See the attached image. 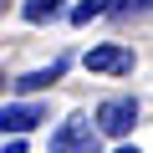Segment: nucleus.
I'll return each instance as SVG.
<instances>
[{
    "mask_svg": "<svg viewBox=\"0 0 153 153\" xmlns=\"http://www.w3.org/2000/svg\"><path fill=\"white\" fill-rule=\"evenodd\" d=\"M97 123L92 117H66L56 133H51V153H97Z\"/></svg>",
    "mask_w": 153,
    "mask_h": 153,
    "instance_id": "f257e3e1",
    "label": "nucleus"
},
{
    "mask_svg": "<svg viewBox=\"0 0 153 153\" xmlns=\"http://www.w3.org/2000/svg\"><path fill=\"white\" fill-rule=\"evenodd\" d=\"M143 5H148V10H153V0H143Z\"/></svg>",
    "mask_w": 153,
    "mask_h": 153,
    "instance_id": "9d476101",
    "label": "nucleus"
},
{
    "mask_svg": "<svg viewBox=\"0 0 153 153\" xmlns=\"http://www.w3.org/2000/svg\"><path fill=\"white\" fill-rule=\"evenodd\" d=\"M0 153H26V143H21V138H10V143L0 148Z\"/></svg>",
    "mask_w": 153,
    "mask_h": 153,
    "instance_id": "6e6552de",
    "label": "nucleus"
},
{
    "mask_svg": "<svg viewBox=\"0 0 153 153\" xmlns=\"http://www.w3.org/2000/svg\"><path fill=\"white\" fill-rule=\"evenodd\" d=\"M133 123H138V102H133V97H107V102L97 107V128L112 133V138H123Z\"/></svg>",
    "mask_w": 153,
    "mask_h": 153,
    "instance_id": "f03ea898",
    "label": "nucleus"
},
{
    "mask_svg": "<svg viewBox=\"0 0 153 153\" xmlns=\"http://www.w3.org/2000/svg\"><path fill=\"white\" fill-rule=\"evenodd\" d=\"M51 16H61V0H26V21H31V26L51 21Z\"/></svg>",
    "mask_w": 153,
    "mask_h": 153,
    "instance_id": "0eeeda50",
    "label": "nucleus"
},
{
    "mask_svg": "<svg viewBox=\"0 0 153 153\" xmlns=\"http://www.w3.org/2000/svg\"><path fill=\"white\" fill-rule=\"evenodd\" d=\"M107 10H123V0H82V5L71 10V21L87 26V21H97V16H107Z\"/></svg>",
    "mask_w": 153,
    "mask_h": 153,
    "instance_id": "423d86ee",
    "label": "nucleus"
},
{
    "mask_svg": "<svg viewBox=\"0 0 153 153\" xmlns=\"http://www.w3.org/2000/svg\"><path fill=\"white\" fill-rule=\"evenodd\" d=\"M61 71H66V61H51V66H41V71H26L21 82H10L16 92H46L51 82H61Z\"/></svg>",
    "mask_w": 153,
    "mask_h": 153,
    "instance_id": "39448f33",
    "label": "nucleus"
},
{
    "mask_svg": "<svg viewBox=\"0 0 153 153\" xmlns=\"http://www.w3.org/2000/svg\"><path fill=\"white\" fill-rule=\"evenodd\" d=\"M87 71L123 76V71H133V51H123V46H92L87 51Z\"/></svg>",
    "mask_w": 153,
    "mask_h": 153,
    "instance_id": "20e7f679",
    "label": "nucleus"
},
{
    "mask_svg": "<svg viewBox=\"0 0 153 153\" xmlns=\"http://www.w3.org/2000/svg\"><path fill=\"white\" fill-rule=\"evenodd\" d=\"M41 117H46V112H41L36 102H10V107H0V128H5L10 138H26Z\"/></svg>",
    "mask_w": 153,
    "mask_h": 153,
    "instance_id": "7ed1b4c3",
    "label": "nucleus"
},
{
    "mask_svg": "<svg viewBox=\"0 0 153 153\" xmlns=\"http://www.w3.org/2000/svg\"><path fill=\"white\" fill-rule=\"evenodd\" d=\"M117 153H138V148H117Z\"/></svg>",
    "mask_w": 153,
    "mask_h": 153,
    "instance_id": "1a4fd4ad",
    "label": "nucleus"
}]
</instances>
